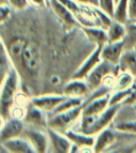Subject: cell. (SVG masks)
Wrapping results in <instances>:
<instances>
[{"instance_id":"15","label":"cell","mask_w":136,"mask_h":153,"mask_svg":"<svg viewBox=\"0 0 136 153\" xmlns=\"http://www.w3.org/2000/svg\"><path fill=\"white\" fill-rule=\"evenodd\" d=\"M66 95H56V94H49V95H42V97H34L32 100V103L35 106L39 107L46 112H53L54 109L58 107L61 103L66 99Z\"/></svg>"},{"instance_id":"31","label":"cell","mask_w":136,"mask_h":153,"mask_svg":"<svg viewBox=\"0 0 136 153\" xmlns=\"http://www.w3.org/2000/svg\"><path fill=\"white\" fill-rule=\"evenodd\" d=\"M7 3H9L12 7V9H15L17 11L25 10L30 4L28 0H7Z\"/></svg>"},{"instance_id":"2","label":"cell","mask_w":136,"mask_h":153,"mask_svg":"<svg viewBox=\"0 0 136 153\" xmlns=\"http://www.w3.org/2000/svg\"><path fill=\"white\" fill-rule=\"evenodd\" d=\"M83 108L84 105H80L78 107H75L70 110H67V111L52 115L51 119L49 120V126L62 133H65L66 131L70 128L71 125L75 124L82 117Z\"/></svg>"},{"instance_id":"41","label":"cell","mask_w":136,"mask_h":153,"mask_svg":"<svg viewBox=\"0 0 136 153\" xmlns=\"http://www.w3.org/2000/svg\"><path fill=\"white\" fill-rule=\"evenodd\" d=\"M117 1H118V0H116V2H117Z\"/></svg>"},{"instance_id":"23","label":"cell","mask_w":136,"mask_h":153,"mask_svg":"<svg viewBox=\"0 0 136 153\" xmlns=\"http://www.w3.org/2000/svg\"><path fill=\"white\" fill-rule=\"evenodd\" d=\"M135 82V77L128 72H121L117 73L116 79H115V86L114 90H124L130 89Z\"/></svg>"},{"instance_id":"35","label":"cell","mask_w":136,"mask_h":153,"mask_svg":"<svg viewBox=\"0 0 136 153\" xmlns=\"http://www.w3.org/2000/svg\"><path fill=\"white\" fill-rule=\"evenodd\" d=\"M29 3L34 7H37V8H46L47 7V3L48 1L47 0H28Z\"/></svg>"},{"instance_id":"17","label":"cell","mask_w":136,"mask_h":153,"mask_svg":"<svg viewBox=\"0 0 136 153\" xmlns=\"http://www.w3.org/2000/svg\"><path fill=\"white\" fill-rule=\"evenodd\" d=\"M84 33L96 46H104L108 43L107 31L100 26H85L82 27Z\"/></svg>"},{"instance_id":"37","label":"cell","mask_w":136,"mask_h":153,"mask_svg":"<svg viewBox=\"0 0 136 153\" xmlns=\"http://www.w3.org/2000/svg\"><path fill=\"white\" fill-rule=\"evenodd\" d=\"M99 0H91V5H98Z\"/></svg>"},{"instance_id":"24","label":"cell","mask_w":136,"mask_h":153,"mask_svg":"<svg viewBox=\"0 0 136 153\" xmlns=\"http://www.w3.org/2000/svg\"><path fill=\"white\" fill-rule=\"evenodd\" d=\"M113 19L120 22L122 24H128L129 22V0H118L115 7Z\"/></svg>"},{"instance_id":"30","label":"cell","mask_w":136,"mask_h":153,"mask_svg":"<svg viewBox=\"0 0 136 153\" xmlns=\"http://www.w3.org/2000/svg\"><path fill=\"white\" fill-rule=\"evenodd\" d=\"M26 112H27V108H23V105H13V107L11 108L10 115L12 118L15 119H25Z\"/></svg>"},{"instance_id":"33","label":"cell","mask_w":136,"mask_h":153,"mask_svg":"<svg viewBox=\"0 0 136 153\" xmlns=\"http://www.w3.org/2000/svg\"><path fill=\"white\" fill-rule=\"evenodd\" d=\"M12 12V7L9 3H1L0 7V19L1 23H4L7 19H9Z\"/></svg>"},{"instance_id":"8","label":"cell","mask_w":136,"mask_h":153,"mask_svg":"<svg viewBox=\"0 0 136 153\" xmlns=\"http://www.w3.org/2000/svg\"><path fill=\"white\" fill-rule=\"evenodd\" d=\"M124 53V41L120 42H108L101 49V58L113 65L118 66L120 59Z\"/></svg>"},{"instance_id":"6","label":"cell","mask_w":136,"mask_h":153,"mask_svg":"<svg viewBox=\"0 0 136 153\" xmlns=\"http://www.w3.org/2000/svg\"><path fill=\"white\" fill-rule=\"evenodd\" d=\"M121 106L122 105H110L103 112L96 115L95 122H94L93 128L89 132V135L96 136L101 131H103L104 128H107L108 124L114 120V118L116 117L117 112L119 111Z\"/></svg>"},{"instance_id":"39","label":"cell","mask_w":136,"mask_h":153,"mask_svg":"<svg viewBox=\"0 0 136 153\" xmlns=\"http://www.w3.org/2000/svg\"><path fill=\"white\" fill-rule=\"evenodd\" d=\"M135 112H136V106H135Z\"/></svg>"},{"instance_id":"9","label":"cell","mask_w":136,"mask_h":153,"mask_svg":"<svg viewBox=\"0 0 136 153\" xmlns=\"http://www.w3.org/2000/svg\"><path fill=\"white\" fill-rule=\"evenodd\" d=\"M101 49H102V46H95L94 51L85 59V61L81 64L80 68L73 74L72 78L75 79L86 78V76L102 61V58H101Z\"/></svg>"},{"instance_id":"22","label":"cell","mask_w":136,"mask_h":153,"mask_svg":"<svg viewBox=\"0 0 136 153\" xmlns=\"http://www.w3.org/2000/svg\"><path fill=\"white\" fill-rule=\"evenodd\" d=\"M27 43H28V41L25 38H21V36H18V38H15L14 40H12L10 42V44H9L8 48H7L11 59H17V60H19Z\"/></svg>"},{"instance_id":"13","label":"cell","mask_w":136,"mask_h":153,"mask_svg":"<svg viewBox=\"0 0 136 153\" xmlns=\"http://www.w3.org/2000/svg\"><path fill=\"white\" fill-rule=\"evenodd\" d=\"M110 97H111V93H107L103 97H97L91 101H84V108L82 115L96 116L103 112L110 106Z\"/></svg>"},{"instance_id":"32","label":"cell","mask_w":136,"mask_h":153,"mask_svg":"<svg viewBox=\"0 0 136 153\" xmlns=\"http://www.w3.org/2000/svg\"><path fill=\"white\" fill-rule=\"evenodd\" d=\"M132 105H136V82H134L129 95L122 103V106H132Z\"/></svg>"},{"instance_id":"16","label":"cell","mask_w":136,"mask_h":153,"mask_svg":"<svg viewBox=\"0 0 136 153\" xmlns=\"http://www.w3.org/2000/svg\"><path fill=\"white\" fill-rule=\"evenodd\" d=\"M115 128H104L101 131L98 135H96V143L94 146L95 152H103L106 149H108L116 140L115 135Z\"/></svg>"},{"instance_id":"20","label":"cell","mask_w":136,"mask_h":153,"mask_svg":"<svg viewBox=\"0 0 136 153\" xmlns=\"http://www.w3.org/2000/svg\"><path fill=\"white\" fill-rule=\"evenodd\" d=\"M118 69L121 72H128L136 78V51L130 49L124 51L118 64ZM118 71V72H119Z\"/></svg>"},{"instance_id":"7","label":"cell","mask_w":136,"mask_h":153,"mask_svg":"<svg viewBox=\"0 0 136 153\" xmlns=\"http://www.w3.org/2000/svg\"><path fill=\"white\" fill-rule=\"evenodd\" d=\"M2 122L1 131H0V143H4L23 134L25 124L20 119L11 118L7 121L2 120Z\"/></svg>"},{"instance_id":"38","label":"cell","mask_w":136,"mask_h":153,"mask_svg":"<svg viewBox=\"0 0 136 153\" xmlns=\"http://www.w3.org/2000/svg\"><path fill=\"white\" fill-rule=\"evenodd\" d=\"M1 3H7V0H1Z\"/></svg>"},{"instance_id":"34","label":"cell","mask_w":136,"mask_h":153,"mask_svg":"<svg viewBox=\"0 0 136 153\" xmlns=\"http://www.w3.org/2000/svg\"><path fill=\"white\" fill-rule=\"evenodd\" d=\"M129 21L136 22V0H129Z\"/></svg>"},{"instance_id":"10","label":"cell","mask_w":136,"mask_h":153,"mask_svg":"<svg viewBox=\"0 0 136 153\" xmlns=\"http://www.w3.org/2000/svg\"><path fill=\"white\" fill-rule=\"evenodd\" d=\"M47 133L49 136V140H50V149H52L53 152L58 153H68L70 152L71 148V141L69 138L60 131L56 128H47Z\"/></svg>"},{"instance_id":"1","label":"cell","mask_w":136,"mask_h":153,"mask_svg":"<svg viewBox=\"0 0 136 153\" xmlns=\"http://www.w3.org/2000/svg\"><path fill=\"white\" fill-rule=\"evenodd\" d=\"M19 89V77L14 68L10 70L8 75L2 79V89H1V115L2 120H5V117L10 115L11 108L13 107L15 97L18 94Z\"/></svg>"},{"instance_id":"29","label":"cell","mask_w":136,"mask_h":153,"mask_svg":"<svg viewBox=\"0 0 136 153\" xmlns=\"http://www.w3.org/2000/svg\"><path fill=\"white\" fill-rule=\"evenodd\" d=\"M98 7L113 17L114 12H115V7H116V0H99Z\"/></svg>"},{"instance_id":"25","label":"cell","mask_w":136,"mask_h":153,"mask_svg":"<svg viewBox=\"0 0 136 153\" xmlns=\"http://www.w3.org/2000/svg\"><path fill=\"white\" fill-rule=\"evenodd\" d=\"M126 33L124 39V51L134 49L136 46V22H129L126 24Z\"/></svg>"},{"instance_id":"5","label":"cell","mask_w":136,"mask_h":153,"mask_svg":"<svg viewBox=\"0 0 136 153\" xmlns=\"http://www.w3.org/2000/svg\"><path fill=\"white\" fill-rule=\"evenodd\" d=\"M114 71H119L118 66L113 65V64L102 60V61L86 76L85 82H87V85L89 86L91 91H94V90H96L97 88H99L101 85H102L103 79L105 78L106 75L112 74V73H114Z\"/></svg>"},{"instance_id":"28","label":"cell","mask_w":136,"mask_h":153,"mask_svg":"<svg viewBox=\"0 0 136 153\" xmlns=\"http://www.w3.org/2000/svg\"><path fill=\"white\" fill-rule=\"evenodd\" d=\"M131 88L124 90H114V92L111 93V97H110V105H122L131 91Z\"/></svg>"},{"instance_id":"26","label":"cell","mask_w":136,"mask_h":153,"mask_svg":"<svg viewBox=\"0 0 136 153\" xmlns=\"http://www.w3.org/2000/svg\"><path fill=\"white\" fill-rule=\"evenodd\" d=\"M84 104V100L82 97H66L63 102L58 105V107L54 109V111L51 112V115H56V114H61V112L67 111L70 110L75 107H78L80 105Z\"/></svg>"},{"instance_id":"14","label":"cell","mask_w":136,"mask_h":153,"mask_svg":"<svg viewBox=\"0 0 136 153\" xmlns=\"http://www.w3.org/2000/svg\"><path fill=\"white\" fill-rule=\"evenodd\" d=\"M91 91L85 79H75L72 78L65 86L63 90V94L68 97H82L88 94V92Z\"/></svg>"},{"instance_id":"19","label":"cell","mask_w":136,"mask_h":153,"mask_svg":"<svg viewBox=\"0 0 136 153\" xmlns=\"http://www.w3.org/2000/svg\"><path fill=\"white\" fill-rule=\"evenodd\" d=\"M64 134L69 138V140L71 143L79 146L80 149L84 148V147H94L95 143H96V136L88 135V134H85V133L81 132V131L75 132V131L69 128Z\"/></svg>"},{"instance_id":"36","label":"cell","mask_w":136,"mask_h":153,"mask_svg":"<svg viewBox=\"0 0 136 153\" xmlns=\"http://www.w3.org/2000/svg\"><path fill=\"white\" fill-rule=\"evenodd\" d=\"M80 4H91V0H76Z\"/></svg>"},{"instance_id":"4","label":"cell","mask_w":136,"mask_h":153,"mask_svg":"<svg viewBox=\"0 0 136 153\" xmlns=\"http://www.w3.org/2000/svg\"><path fill=\"white\" fill-rule=\"evenodd\" d=\"M23 135L30 140L36 152L45 153L48 151V149H50V140H49L47 130L46 132H44L40 128L27 124L23 130Z\"/></svg>"},{"instance_id":"11","label":"cell","mask_w":136,"mask_h":153,"mask_svg":"<svg viewBox=\"0 0 136 153\" xmlns=\"http://www.w3.org/2000/svg\"><path fill=\"white\" fill-rule=\"evenodd\" d=\"M23 121L28 125H32V126H36V128H47V126L49 125L46 111L35 106L33 103L32 105L27 106V112H26V117Z\"/></svg>"},{"instance_id":"27","label":"cell","mask_w":136,"mask_h":153,"mask_svg":"<svg viewBox=\"0 0 136 153\" xmlns=\"http://www.w3.org/2000/svg\"><path fill=\"white\" fill-rule=\"evenodd\" d=\"M117 132L126 133V134H134L136 135V120H124L116 123L113 126Z\"/></svg>"},{"instance_id":"18","label":"cell","mask_w":136,"mask_h":153,"mask_svg":"<svg viewBox=\"0 0 136 153\" xmlns=\"http://www.w3.org/2000/svg\"><path fill=\"white\" fill-rule=\"evenodd\" d=\"M49 1H50V5H51V8H52V10L56 12V15H58L66 25H68V26L79 25L75 14H73L68 8H66L61 1H58V0H49Z\"/></svg>"},{"instance_id":"12","label":"cell","mask_w":136,"mask_h":153,"mask_svg":"<svg viewBox=\"0 0 136 153\" xmlns=\"http://www.w3.org/2000/svg\"><path fill=\"white\" fill-rule=\"evenodd\" d=\"M1 147L5 149L7 152L11 153H34L36 152L34 147L32 146V143H30L28 138L18 137L13 138L10 140H7L4 143H1Z\"/></svg>"},{"instance_id":"21","label":"cell","mask_w":136,"mask_h":153,"mask_svg":"<svg viewBox=\"0 0 136 153\" xmlns=\"http://www.w3.org/2000/svg\"><path fill=\"white\" fill-rule=\"evenodd\" d=\"M106 31H107L108 42H120L124 41V36H126V24L113 19L111 25L106 28Z\"/></svg>"},{"instance_id":"40","label":"cell","mask_w":136,"mask_h":153,"mask_svg":"<svg viewBox=\"0 0 136 153\" xmlns=\"http://www.w3.org/2000/svg\"><path fill=\"white\" fill-rule=\"evenodd\" d=\"M134 49H135V51H136V46H135V48H134Z\"/></svg>"},{"instance_id":"3","label":"cell","mask_w":136,"mask_h":153,"mask_svg":"<svg viewBox=\"0 0 136 153\" xmlns=\"http://www.w3.org/2000/svg\"><path fill=\"white\" fill-rule=\"evenodd\" d=\"M23 69L32 76H36L40 70V51L38 46L32 42H28L23 51V54L19 58Z\"/></svg>"}]
</instances>
